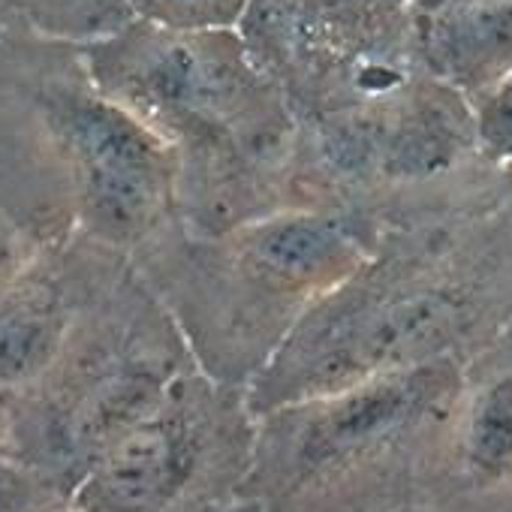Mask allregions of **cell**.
<instances>
[{"instance_id": "cell-1", "label": "cell", "mask_w": 512, "mask_h": 512, "mask_svg": "<svg viewBox=\"0 0 512 512\" xmlns=\"http://www.w3.org/2000/svg\"><path fill=\"white\" fill-rule=\"evenodd\" d=\"M512 326V166L482 160L389 220L247 386L253 416L458 359Z\"/></svg>"}, {"instance_id": "cell-2", "label": "cell", "mask_w": 512, "mask_h": 512, "mask_svg": "<svg viewBox=\"0 0 512 512\" xmlns=\"http://www.w3.org/2000/svg\"><path fill=\"white\" fill-rule=\"evenodd\" d=\"M0 220L133 253L175 214L166 145L94 79L82 43L0 28Z\"/></svg>"}, {"instance_id": "cell-3", "label": "cell", "mask_w": 512, "mask_h": 512, "mask_svg": "<svg viewBox=\"0 0 512 512\" xmlns=\"http://www.w3.org/2000/svg\"><path fill=\"white\" fill-rule=\"evenodd\" d=\"M97 85L175 166V214L196 235L290 208L299 118L238 34L130 19L82 43Z\"/></svg>"}, {"instance_id": "cell-4", "label": "cell", "mask_w": 512, "mask_h": 512, "mask_svg": "<svg viewBox=\"0 0 512 512\" xmlns=\"http://www.w3.org/2000/svg\"><path fill=\"white\" fill-rule=\"evenodd\" d=\"M371 250L338 214L284 208L217 235L166 223L130 263L208 377L247 392L308 308Z\"/></svg>"}, {"instance_id": "cell-5", "label": "cell", "mask_w": 512, "mask_h": 512, "mask_svg": "<svg viewBox=\"0 0 512 512\" xmlns=\"http://www.w3.org/2000/svg\"><path fill=\"white\" fill-rule=\"evenodd\" d=\"M196 368L130 256L100 247L76 317L46 371L10 395L25 455L67 494L127 425Z\"/></svg>"}, {"instance_id": "cell-6", "label": "cell", "mask_w": 512, "mask_h": 512, "mask_svg": "<svg viewBox=\"0 0 512 512\" xmlns=\"http://www.w3.org/2000/svg\"><path fill=\"white\" fill-rule=\"evenodd\" d=\"M458 377V359H437L256 416L241 497L266 512H377Z\"/></svg>"}, {"instance_id": "cell-7", "label": "cell", "mask_w": 512, "mask_h": 512, "mask_svg": "<svg viewBox=\"0 0 512 512\" xmlns=\"http://www.w3.org/2000/svg\"><path fill=\"white\" fill-rule=\"evenodd\" d=\"M256 416L247 392L199 368L100 449L73 500L82 512H205L241 497Z\"/></svg>"}, {"instance_id": "cell-8", "label": "cell", "mask_w": 512, "mask_h": 512, "mask_svg": "<svg viewBox=\"0 0 512 512\" xmlns=\"http://www.w3.org/2000/svg\"><path fill=\"white\" fill-rule=\"evenodd\" d=\"M413 0H250L238 25L296 118L395 94L419 64Z\"/></svg>"}, {"instance_id": "cell-9", "label": "cell", "mask_w": 512, "mask_h": 512, "mask_svg": "<svg viewBox=\"0 0 512 512\" xmlns=\"http://www.w3.org/2000/svg\"><path fill=\"white\" fill-rule=\"evenodd\" d=\"M100 247L7 232L0 244V389L34 383L55 359Z\"/></svg>"}, {"instance_id": "cell-10", "label": "cell", "mask_w": 512, "mask_h": 512, "mask_svg": "<svg viewBox=\"0 0 512 512\" xmlns=\"http://www.w3.org/2000/svg\"><path fill=\"white\" fill-rule=\"evenodd\" d=\"M419 64L470 100L512 76V0H413Z\"/></svg>"}, {"instance_id": "cell-11", "label": "cell", "mask_w": 512, "mask_h": 512, "mask_svg": "<svg viewBox=\"0 0 512 512\" xmlns=\"http://www.w3.org/2000/svg\"><path fill=\"white\" fill-rule=\"evenodd\" d=\"M458 458L482 479L512 473V359L494 362L458 413Z\"/></svg>"}, {"instance_id": "cell-12", "label": "cell", "mask_w": 512, "mask_h": 512, "mask_svg": "<svg viewBox=\"0 0 512 512\" xmlns=\"http://www.w3.org/2000/svg\"><path fill=\"white\" fill-rule=\"evenodd\" d=\"M130 19L127 0H19V22L73 43L106 37Z\"/></svg>"}, {"instance_id": "cell-13", "label": "cell", "mask_w": 512, "mask_h": 512, "mask_svg": "<svg viewBox=\"0 0 512 512\" xmlns=\"http://www.w3.org/2000/svg\"><path fill=\"white\" fill-rule=\"evenodd\" d=\"M73 497L58 488L22 449L13 416L10 395L0 389V512H37L55 500Z\"/></svg>"}, {"instance_id": "cell-14", "label": "cell", "mask_w": 512, "mask_h": 512, "mask_svg": "<svg viewBox=\"0 0 512 512\" xmlns=\"http://www.w3.org/2000/svg\"><path fill=\"white\" fill-rule=\"evenodd\" d=\"M130 16L172 31L238 28L250 0H127Z\"/></svg>"}, {"instance_id": "cell-15", "label": "cell", "mask_w": 512, "mask_h": 512, "mask_svg": "<svg viewBox=\"0 0 512 512\" xmlns=\"http://www.w3.org/2000/svg\"><path fill=\"white\" fill-rule=\"evenodd\" d=\"M479 154L488 163L512 166V76L473 100Z\"/></svg>"}, {"instance_id": "cell-16", "label": "cell", "mask_w": 512, "mask_h": 512, "mask_svg": "<svg viewBox=\"0 0 512 512\" xmlns=\"http://www.w3.org/2000/svg\"><path fill=\"white\" fill-rule=\"evenodd\" d=\"M205 512H266L260 503H253V500H232V503H223V506H214V509H205Z\"/></svg>"}, {"instance_id": "cell-17", "label": "cell", "mask_w": 512, "mask_h": 512, "mask_svg": "<svg viewBox=\"0 0 512 512\" xmlns=\"http://www.w3.org/2000/svg\"><path fill=\"white\" fill-rule=\"evenodd\" d=\"M19 22V0H0V28Z\"/></svg>"}, {"instance_id": "cell-18", "label": "cell", "mask_w": 512, "mask_h": 512, "mask_svg": "<svg viewBox=\"0 0 512 512\" xmlns=\"http://www.w3.org/2000/svg\"><path fill=\"white\" fill-rule=\"evenodd\" d=\"M37 512H82V509H79V503L73 497H64V500H55V503H49V506H43Z\"/></svg>"}]
</instances>
